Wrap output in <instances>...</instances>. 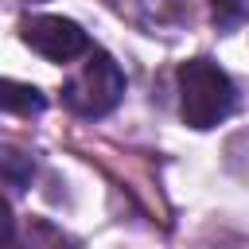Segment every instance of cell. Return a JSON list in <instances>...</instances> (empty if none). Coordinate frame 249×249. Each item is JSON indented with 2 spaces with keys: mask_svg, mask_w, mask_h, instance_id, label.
I'll return each mask as SVG.
<instances>
[{
  "mask_svg": "<svg viewBox=\"0 0 249 249\" xmlns=\"http://www.w3.org/2000/svg\"><path fill=\"white\" fill-rule=\"evenodd\" d=\"M121 97H124V70L105 51H93L86 66L62 86V105L78 117H105L121 105Z\"/></svg>",
  "mask_w": 249,
  "mask_h": 249,
  "instance_id": "obj_2",
  "label": "cell"
},
{
  "mask_svg": "<svg viewBox=\"0 0 249 249\" xmlns=\"http://www.w3.org/2000/svg\"><path fill=\"white\" fill-rule=\"evenodd\" d=\"M47 109V97L39 86L16 82V78H0V113H16V117H35Z\"/></svg>",
  "mask_w": 249,
  "mask_h": 249,
  "instance_id": "obj_4",
  "label": "cell"
},
{
  "mask_svg": "<svg viewBox=\"0 0 249 249\" xmlns=\"http://www.w3.org/2000/svg\"><path fill=\"white\" fill-rule=\"evenodd\" d=\"M241 19H249L245 0H214V23L218 27H237Z\"/></svg>",
  "mask_w": 249,
  "mask_h": 249,
  "instance_id": "obj_5",
  "label": "cell"
},
{
  "mask_svg": "<svg viewBox=\"0 0 249 249\" xmlns=\"http://www.w3.org/2000/svg\"><path fill=\"white\" fill-rule=\"evenodd\" d=\"M237 105V89L230 82V74L214 62V58H187L179 66V113L183 124L206 132L214 124H222Z\"/></svg>",
  "mask_w": 249,
  "mask_h": 249,
  "instance_id": "obj_1",
  "label": "cell"
},
{
  "mask_svg": "<svg viewBox=\"0 0 249 249\" xmlns=\"http://www.w3.org/2000/svg\"><path fill=\"white\" fill-rule=\"evenodd\" d=\"M12 237H16V218H12L8 198H0V249H8V245H12Z\"/></svg>",
  "mask_w": 249,
  "mask_h": 249,
  "instance_id": "obj_6",
  "label": "cell"
},
{
  "mask_svg": "<svg viewBox=\"0 0 249 249\" xmlns=\"http://www.w3.org/2000/svg\"><path fill=\"white\" fill-rule=\"evenodd\" d=\"M19 35L47 62H74V58L89 54V35L82 31V23H74L66 16H27Z\"/></svg>",
  "mask_w": 249,
  "mask_h": 249,
  "instance_id": "obj_3",
  "label": "cell"
}]
</instances>
